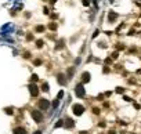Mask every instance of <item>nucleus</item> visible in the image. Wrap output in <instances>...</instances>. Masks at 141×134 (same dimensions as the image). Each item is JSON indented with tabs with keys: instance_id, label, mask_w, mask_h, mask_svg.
Segmentation results:
<instances>
[{
	"instance_id": "f257e3e1",
	"label": "nucleus",
	"mask_w": 141,
	"mask_h": 134,
	"mask_svg": "<svg viewBox=\"0 0 141 134\" xmlns=\"http://www.w3.org/2000/svg\"><path fill=\"white\" fill-rule=\"evenodd\" d=\"M75 94H76V97H79V98H83V97H85L86 91H85L83 84H78V86L75 87Z\"/></svg>"
},
{
	"instance_id": "f03ea898",
	"label": "nucleus",
	"mask_w": 141,
	"mask_h": 134,
	"mask_svg": "<svg viewBox=\"0 0 141 134\" xmlns=\"http://www.w3.org/2000/svg\"><path fill=\"white\" fill-rule=\"evenodd\" d=\"M72 111H74V113L76 116H80V115L85 112V108H83V105H80V104H75V105L72 106Z\"/></svg>"
},
{
	"instance_id": "7ed1b4c3",
	"label": "nucleus",
	"mask_w": 141,
	"mask_h": 134,
	"mask_svg": "<svg viewBox=\"0 0 141 134\" xmlns=\"http://www.w3.org/2000/svg\"><path fill=\"white\" fill-rule=\"evenodd\" d=\"M32 116L35 117L36 122H42V119H43V116H42V113H40L39 111H33L32 112Z\"/></svg>"
},
{
	"instance_id": "20e7f679",
	"label": "nucleus",
	"mask_w": 141,
	"mask_h": 134,
	"mask_svg": "<svg viewBox=\"0 0 141 134\" xmlns=\"http://www.w3.org/2000/svg\"><path fill=\"white\" fill-rule=\"evenodd\" d=\"M115 19H116V14L113 11H109V14H108V21H109V22H113Z\"/></svg>"
},
{
	"instance_id": "39448f33",
	"label": "nucleus",
	"mask_w": 141,
	"mask_h": 134,
	"mask_svg": "<svg viewBox=\"0 0 141 134\" xmlns=\"http://www.w3.org/2000/svg\"><path fill=\"white\" fill-rule=\"evenodd\" d=\"M65 127H68V128H71V127H74V120L72 119H65Z\"/></svg>"
},
{
	"instance_id": "423d86ee",
	"label": "nucleus",
	"mask_w": 141,
	"mask_h": 134,
	"mask_svg": "<svg viewBox=\"0 0 141 134\" xmlns=\"http://www.w3.org/2000/svg\"><path fill=\"white\" fill-rule=\"evenodd\" d=\"M82 80H83V82H90V73H87V72H85L83 73V75H82Z\"/></svg>"
},
{
	"instance_id": "0eeeda50",
	"label": "nucleus",
	"mask_w": 141,
	"mask_h": 134,
	"mask_svg": "<svg viewBox=\"0 0 141 134\" xmlns=\"http://www.w3.org/2000/svg\"><path fill=\"white\" fill-rule=\"evenodd\" d=\"M40 108L47 109V108H49V101H47V100H42V101H40Z\"/></svg>"
},
{
	"instance_id": "6e6552de",
	"label": "nucleus",
	"mask_w": 141,
	"mask_h": 134,
	"mask_svg": "<svg viewBox=\"0 0 141 134\" xmlns=\"http://www.w3.org/2000/svg\"><path fill=\"white\" fill-rule=\"evenodd\" d=\"M58 82H60V84H65V80H64V75H62V73L58 75Z\"/></svg>"
},
{
	"instance_id": "1a4fd4ad",
	"label": "nucleus",
	"mask_w": 141,
	"mask_h": 134,
	"mask_svg": "<svg viewBox=\"0 0 141 134\" xmlns=\"http://www.w3.org/2000/svg\"><path fill=\"white\" fill-rule=\"evenodd\" d=\"M31 93H32V95H37V89H36V86H31Z\"/></svg>"
},
{
	"instance_id": "9d476101",
	"label": "nucleus",
	"mask_w": 141,
	"mask_h": 134,
	"mask_svg": "<svg viewBox=\"0 0 141 134\" xmlns=\"http://www.w3.org/2000/svg\"><path fill=\"white\" fill-rule=\"evenodd\" d=\"M14 133H15V134H26L24 128H15V131H14Z\"/></svg>"
},
{
	"instance_id": "9b49d317",
	"label": "nucleus",
	"mask_w": 141,
	"mask_h": 134,
	"mask_svg": "<svg viewBox=\"0 0 141 134\" xmlns=\"http://www.w3.org/2000/svg\"><path fill=\"white\" fill-rule=\"evenodd\" d=\"M42 89L44 90V91H49V84H47V83H44L43 86H42Z\"/></svg>"
},
{
	"instance_id": "f8f14e48",
	"label": "nucleus",
	"mask_w": 141,
	"mask_h": 134,
	"mask_svg": "<svg viewBox=\"0 0 141 134\" xmlns=\"http://www.w3.org/2000/svg\"><path fill=\"white\" fill-rule=\"evenodd\" d=\"M62 124H64V122H62V120H58V122H57V124H55V127H61Z\"/></svg>"
},
{
	"instance_id": "ddd939ff",
	"label": "nucleus",
	"mask_w": 141,
	"mask_h": 134,
	"mask_svg": "<svg viewBox=\"0 0 141 134\" xmlns=\"http://www.w3.org/2000/svg\"><path fill=\"white\" fill-rule=\"evenodd\" d=\"M83 4H85V6H89V4H90V0H83Z\"/></svg>"
},
{
	"instance_id": "4468645a",
	"label": "nucleus",
	"mask_w": 141,
	"mask_h": 134,
	"mask_svg": "<svg viewBox=\"0 0 141 134\" xmlns=\"http://www.w3.org/2000/svg\"><path fill=\"white\" fill-rule=\"evenodd\" d=\"M62 95H64V91H60V94H58V100H61Z\"/></svg>"
},
{
	"instance_id": "2eb2a0df",
	"label": "nucleus",
	"mask_w": 141,
	"mask_h": 134,
	"mask_svg": "<svg viewBox=\"0 0 141 134\" xmlns=\"http://www.w3.org/2000/svg\"><path fill=\"white\" fill-rule=\"evenodd\" d=\"M94 113H100V109H98V108H94Z\"/></svg>"
},
{
	"instance_id": "dca6fc26",
	"label": "nucleus",
	"mask_w": 141,
	"mask_h": 134,
	"mask_svg": "<svg viewBox=\"0 0 141 134\" xmlns=\"http://www.w3.org/2000/svg\"><path fill=\"white\" fill-rule=\"evenodd\" d=\"M35 134H40V131H36V133H35Z\"/></svg>"
}]
</instances>
